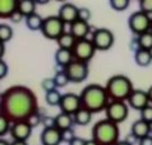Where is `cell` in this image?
<instances>
[{"mask_svg": "<svg viewBox=\"0 0 152 145\" xmlns=\"http://www.w3.org/2000/svg\"><path fill=\"white\" fill-rule=\"evenodd\" d=\"M40 109L37 97L31 88L15 84L8 87L0 97V116L10 123L27 121L29 116Z\"/></svg>", "mask_w": 152, "mask_h": 145, "instance_id": "cell-1", "label": "cell"}, {"mask_svg": "<svg viewBox=\"0 0 152 145\" xmlns=\"http://www.w3.org/2000/svg\"><path fill=\"white\" fill-rule=\"evenodd\" d=\"M79 97H81L82 107L91 112H99L101 109H105L110 102L106 88L97 83L87 84L79 93Z\"/></svg>", "mask_w": 152, "mask_h": 145, "instance_id": "cell-2", "label": "cell"}, {"mask_svg": "<svg viewBox=\"0 0 152 145\" xmlns=\"http://www.w3.org/2000/svg\"><path fill=\"white\" fill-rule=\"evenodd\" d=\"M119 126L109 118L99 120L92 126V139L100 145H115L119 141Z\"/></svg>", "mask_w": 152, "mask_h": 145, "instance_id": "cell-3", "label": "cell"}, {"mask_svg": "<svg viewBox=\"0 0 152 145\" xmlns=\"http://www.w3.org/2000/svg\"><path fill=\"white\" fill-rule=\"evenodd\" d=\"M105 88H106L110 99L115 101H126L134 89L132 80L124 74L111 75L107 79Z\"/></svg>", "mask_w": 152, "mask_h": 145, "instance_id": "cell-4", "label": "cell"}, {"mask_svg": "<svg viewBox=\"0 0 152 145\" xmlns=\"http://www.w3.org/2000/svg\"><path fill=\"white\" fill-rule=\"evenodd\" d=\"M64 25L65 23L63 22V19L58 14H51L44 18L41 32L45 37L50 38V40H58L65 32Z\"/></svg>", "mask_w": 152, "mask_h": 145, "instance_id": "cell-5", "label": "cell"}, {"mask_svg": "<svg viewBox=\"0 0 152 145\" xmlns=\"http://www.w3.org/2000/svg\"><path fill=\"white\" fill-rule=\"evenodd\" d=\"M151 22H152V18L150 17V14H147V13L142 10H136L130 13L128 18V27L136 36H139L142 33L150 31Z\"/></svg>", "mask_w": 152, "mask_h": 145, "instance_id": "cell-6", "label": "cell"}, {"mask_svg": "<svg viewBox=\"0 0 152 145\" xmlns=\"http://www.w3.org/2000/svg\"><path fill=\"white\" fill-rule=\"evenodd\" d=\"M129 112V104L125 101H115L110 99L107 103L106 108H105V113H106V118L114 121L115 123L123 122L126 117H128Z\"/></svg>", "mask_w": 152, "mask_h": 145, "instance_id": "cell-7", "label": "cell"}, {"mask_svg": "<svg viewBox=\"0 0 152 145\" xmlns=\"http://www.w3.org/2000/svg\"><path fill=\"white\" fill-rule=\"evenodd\" d=\"M72 51H73L74 60L88 62L94 57L96 52V47L91 38H81V40H77Z\"/></svg>", "mask_w": 152, "mask_h": 145, "instance_id": "cell-8", "label": "cell"}, {"mask_svg": "<svg viewBox=\"0 0 152 145\" xmlns=\"http://www.w3.org/2000/svg\"><path fill=\"white\" fill-rule=\"evenodd\" d=\"M63 70L65 71V74L69 78L70 82L79 83V82H83V80L88 76L90 67H88V62L79 61V60H73L65 67H63Z\"/></svg>", "mask_w": 152, "mask_h": 145, "instance_id": "cell-9", "label": "cell"}, {"mask_svg": "<svg viewBox=\"0 0 152 145\" xmlns=\"http://www.w3.org/2000/svg\"><path fill=\"white\" fill-rule=\"evenodd\" d=\"M92 42H94L96 50H101V51H105L107 49H110L113 44H114V33L113 31H110L109 28H97L94 31V35H92Z\"/></svg>", "mask_w": 152, "mask_h": 145, "instance_id": "cell-10", "label": "cell"}, {"mask_svg": "<svg viewBox=\"0 0 152 145\" xmlns=\"http://www.w3.org/2000/svg\"><path fill=\"white\" fill-rule=\"evenodd\" d=\"M59 107H60L61 112L74 115L79 108L82 107L81 97H79V94L73 93V92L65 93V94H63V97H61V101H60Z\"/></svg>", "mask_w": 152, "mask_h": 145, "instance_id": "cell-11", "label": "cell"}, {"mask_svg": "<svg viewBox=\"0 0 152 145\" xmlns=\"http://www.w3.org/2000/svg\"><path fill=\"white\" fill-rule=\"evenodd\" d=\"M128 104L134 109L141 111L146 107V106L150 104V98L147 94V91H143V89H133V92L130 93V96L128 97Z\"/></svg>", "mask_w": 152, "mask_h": 145, "instance_id": "cell-12", "label": "cell"}, {"mask_svg": "<svg viewBox=\"0 0 152 145\" xmlns=\"http://www.w3.org/2000/svg\"><path fill=\"white\" fill-rule=\"evenodd\" d=\"M32 134V127L29 126L27 121H19L12 123L10 127V135L13 140H22V141H27V139Z\"/></svg>", "mask_w": 152, "mask_h": 145, "instance_id": "cell-13", "label": "cell"}, {"mask_svg": "<svg viewBox=\"0 0 152 145\" xmlns=\"http://www.w3.org/2000/svg\"><path fill=\"white\" fill-rule=\"evenodd\" d=\"M42 145H59L63 141V131L58 127H48L42 129L40 135Z\"/></svg>", "mask_w": 152, "mask_h": 145, "instance_id": "cell-14", "label": "cell"}, {"mask_svg": "<svg viewBox=\"0 0 152 145\" xmlns=\"http://www.w3.org/2000/svg\"><path fill=\"white\" fill-rule=\"evenodd\" d=\"M79 8L74 3H63L58 10V15L63 19L64 23L72 24L74 20L78 19Z\"/></svg>", "mask_w": 152, "mask_h": 145, "instance_id": "cell-15", "label": "cell"}, {"mask_svg": "<svg viewBox=\"0 0 152 145\" xmlns=\"http://www.w3.org/2000/svg\"><path fill=\"white\" fill-rule=\"evenodd\" d=\"M150 133H151L150 123L146 122L145 120H142V118L136 120L132 123V126H130V134H132L137 140H141L142 138L148 136Z\"/></svg>", "mask_w": 152, "mask_h": 145, "instance_id": "cell-16", "label": "cell"}, {"mask_svg": "<svg viewBox=\"0 0 152 145\" xmlns=\"http://www.w3.org/2000/svg\"><path fill=\"white\" fill-rule=\"evenodd\" d=\"M70 25V33L73 35L77 40H81V38H87V35L90 33V29L92 28L88 22L82 19H77L74 20Z\"/></svg>", "mask_w": 152, "mask_h": 145, "instance_id": "cell-17", "label": "cell"}, {"mask_svg": "<svg viewBox=\"0 0 152 145\" xmlns=\"http://www.w3.org/2000/svg\"><path fill=\"white\" fill-rule=\"evenodd\" d=\"M18 10V0H1L0 1V17L9 18Z\"/></svg>", "mask_w": 152, "mask_h": 145, "instance_id": "cell-18", "label": "cell"}, {"mask_svg": "<svg viewBox=\"0 0 152 145\" xmlns=\"http://www.w3.org/2000/svg\"><path fill=\"white\" fill-rule=\"evenodd\" d=\"M73 123H75L73 115H69V113H65V112H59L55 116V125H56L58 129L61 130V131L72 129V125H73Z\"/></svg>", "mask_w": 152, "mask_h": 145, "instance_id": "cell-19", "label": "cell"}, {"mask_svg": "<svg viewBox=\"0 0 152 145\" xmlns=\"http://www.w3.org/2000/svg\"><path fill=\"white\" fill-rule=\"evenodd\" d=\"M73 60H74V56H73V51H72V50L60 49V47L56 50V52H55V61H56L58 65L65 67L68 64H70Z\"/></svg>", "mask_w": 152, "mask_h": 145, "instance_id": "cell-20", "label": "cell"}, {"mask_svg": "<svg viewBox=\"0 0 152 145\" xmlns=\"http://www.w3.org/2000/svg\"><path fill=\"white\" fill-rule=\"evenodd\" d=\"M134 60H136L137 65L139 66H147L150 65L152 61V55L150 52V50L146 49H138L136 52H134Z\"/></svg>", "mask_w": 152, "mask_h": 145, "instance_id": "cell-21", "label": "cell"}, {"mask_svg": "<svg viewBox=\"0 0 152 145\" xmlns=\"http://www.w3.org/2000/svg\"><path fill=\"white\" fill-rule=\"evenodd\" d=\"M58 45L60 49H66V50H73L75 42H77V38H75L73 35L69 32H64L63 35L60 36L56 40Z\"/></svg>", "mask_w": 152, "mask_h": 145, "instance_id": "cell-22", "label": "cell"}, {"mask_svg": "<svg viewBox=\"0 0 152 145\" xmlns=\"http://www.w3.org/2000/svg\"><path fill=\"white\" fill-rule=\"evenodd\" d=\"M36 1L33 0H19L18 1V12L24 18L36 13Z\"/></svg>", "mask_w": 152, "mask_h": 145, "instance_id": "cell-23", "label": "cell"}, {"mask_svg": "<svg viewBox=\"0 0 152 145\" xmlns=\"http://www.w3.org/2000/svg\"><path fill=\"white\" fill-rule=\"evenodd\" d=\"M26 20V25L28 29H31V31H37V29L42 28V23H44V18L39 14V13H33V14L28 15L24 18Z\"/></svg>", "mask_w": 152, "mask_h": 145, "instance_id": "cell-24", "label": "cell"}, {"mask_svg": "<svg viewBox=\"0 0 152 145\" xmlns=\"http://www.w3.org/2000/svg\"><path fill=\"white\" fill-rule=\"evenodd\" d=\"M73 117H74V122L77 123V125L84 126V125H87V123L91 121L92 112H91V111H88V109H86V108L81 107L77 111V112L73 115Z\"/></svg>", "mask_w": 152, "mask_h": 145, "instance_id": "cell-25", "label": "cell"}, {"mask_svg": "<svg viewBox=\"0 0 152 145\" xmlns=\"http://www.w3.org/2000/svg\"><path fill=\"white\" fill-rule=\"evenodd\" d=\"M61 97H63V94L58 89H54V91L45 93V101H46V103L50 106H59L60 104V101H61Z\"/></svg>", "mask_w": 152, "mask_h": 145, "instance_id": "cell-26", "label": "cell"}, {"mask_svg": "<svg viewBox=\"0 0 152 145\" xmlns=\"http://www.w3.org/2000/svg\"><path fill=\"white\" fill-rule=\"evenodd\" d=\"M12 37H13V28H12V25H9L8 23L0 24V40H1L3 44L10 41Z\"/></svg>", "mask_w": 152, "mask_h": 145, "instance_id": "cell-27", "label": "cell"}, {"mask_svg": "<svg viewBox=\"0 0 152 145\" xmlns=\"http://www.w3.org/2000/svg\"><path fill=\"white\" fill-rule=\"evenodd\" d=\"M138 42H139V46L142 49H146V50H150L152 49V31H147L145 33L138 36Z\"/></svg>", "mask_w": 152, "mask_h": 145, "instance_id": "cell-28", "label": "cell"}, {"mask_svg": "<svg viewBox=\"0 0 152 145\" xmlns=\"http://www.w3.org/2000/svg\"><path fill=\"white\" fill-rule=\"evenodd\" d=\"M53 78H54V82H55L56 87H59V88L65 87V85L70 82L69 78L66 76V74H65V71H64V70L56 71V72H55V75H54Z\"/></svg>", "mask_w": 152, "mask_h": 145, "instance_id": "cell-29", "label": "cell"}, {"mask_svg": "<svg viewBox=\"0 0 152 145\" xmlns=\"http://www.w3.org/2000/svg\"><path fill=\"white\" fill-rule=\"evenodd\" d=\"M129 5V0H110V7L115 10H124Z\"/></svg>", "mask_w": 152, "mask_h": 145, "instance_id": "cell-30", "label": "cell"}, {"mask_svg": "<svg viewBox=\"0 0 152 145\" xmlns=\"http://www.w3.org/2000/svg\"><path fill=\"white\" fill-rule=\"evenodd\" d=\"M41 87L46 93V92L56 89V84L54 82V78H45V79H42V82H41Z\"/></svg>", "mask_w": 152, "mask_h": 145, "instance_id": "cell-31", "label": "cell"}, {"mask_svg": "<svg viewBox=\"0 0 152 145\" xmlns=\"http://www.w3.org/2000/svg\"><path fill=\"white\" fill-rule=\"evenodd\" d=\"M10 127H12V123L9 120H7L5 117L0 116V135L4 136L8 131L10 133Z\"/></svg>", "mask_w": 152, "mask_h": 145, "instance_id": "cell-32", "label": "cell"}, {"mask_svg": "<svg viewBox=\"0 0 152 145\" xmlns=\"http://www.w3.org/2000/svg\"><path fill=\"white\" fill-rule=\"evenodd\" d=\"M39 111H40V109H39ZM39 111H37L36 113H33L32 116H29L28 120H27V122L29 123V126H31L32 129H33V127H36L37 125H39V123L42 122V117H44V116H42L41 112H39Z\"/></svg>", "mask_w": 152, "mask_h": 145, "instance_id": "cell-33", "label": "cell"}, {"mask_svg": "<svg viewBox=\"0 0 152 145\" xmlns=\"http://www.w3.org/2000/svg\"><path fill=\"white\" fill-rule=\"evenodd\" d=\"M141 118L148 123L152 122V104L151 103L148 106H146L143 109H141Z\"/></svg>", "mask_w": 152, "mask_h": 145, "instance_id": "cell-34", "label": "cell"}, {"mask_svg": "<svg viewBox=\"0 0 152 145\" xmlns=\"http://www.w3.org/2000/svg\"><path fill=\"white\" fill-rule=\"evenodd\" d=\"M139 10L152 14V0H139Z\"/></svg>", "mask_w": 152, "mask_h": 145, "instance_id": "cell-35", "label": "cell"}, {"mask_svg": "<svg viewBox=\"0 0 152 145\" xmlns=\"http://www.w3.org/2000/svg\"><path fill=\"white\" fill-rule=\"evenodd\" d=\"M91 18V10L86 7H82L79 8V12H78V19H82V20H86L88 22Z\"/></svg>", "mask_w": 152, "mask_h": 145, "instance_id": "cell-36", "label": "cell"}, {"mask_svg": "<svg viewBox=\"0 0 152 145\" xmlns=\"http://www.w3.org/2000/svg\"><path fill=\"white\" fill-rule=\"evenodd\" d=\"M42 125H44V129H48V127H56L55 125V117L53 116H48V115H45L44 117H42Z\"/></svg>", "mask_w": 152, "mask_h": 145, "instance_id": "cell-37", "label": "cell"}, {"mask_svg": "<svg viewBox=\"0 0 152 145\" xmlns=\"http://www.w3.org/2000/svg\"><path fill=\"white\" fill-rule=\"evenodd\" d=\"M74 138H75V135H74L73 129H68V130H64V131H63V141L70 143Z\"/></svg>", "mask_w": 152, "mask_h": 145, "instance_id": "cell-38", "label": "cell"}, {"mask_svg": "<svg viewBox=\"0 0 152 145\" xmlns=\"http://www.w3.org/2000/svg\"><path fill=\"white\" fill-rule=\"evenodd\" d=\"M7 74H8V65H7V62L1 59V60H0V76L4 78Z\"/></svg>", "mask_w": 152, "mask_h": 145, "instance_id": "cell-39", "label": "cell"}, {"mask_svg": "<svg viewBox=\"0 0 152 145\" xmlns=\"http://www.w3.org/2000/svg\"><path fill=\"white\" fill-rule=\"evenodd\" d=\"M129 47H130V50H132V51H134V52H136L138 49H141V46H139V42H138V36H136L132 41H130Z\"/></svg>", "mask_w": 152, "mask_h": 145, "instance_id": "cell-40", "label": "cell"}, {"mask_svg": "<svg viewBox=\"0 0 152 145\" xmlns=\"http://www.w3.org/2000/svg\"><path fill=\"white\" fill-rule=\"evenodd\" d=\"M69 145H86V139L79 138V136H75V138L72 140L70 143H68Z\"/></svg>", "mask_w": 152, "mask_h": 145, "instance_id": "cell-41", "label": "cell"}, {"mask_svg": "<svg viewBox=\"0 0 152 145\" xmlns=\"http://www.w3.org/2000/svg\"><path fill=\"white\" fill-rule=\"evenodd\" d=\"M138 145H152V136L148 135L146 138H142L141 140H138Z\"/></svg>", "mask_w": 152, "mask_h": 145, "instance_id": "cell-42", "label": "cell"}, {"mask_svg": "<svg viewBox=\"0 0 152 145\" xmlns=\"http://www.w3.org/2000/svg\"><path fill=\"white\" fill-rule=\"evenodd\" d=\"M22 17H23V15H22V14H20V13H19L18 10H17V12L14 13V14H13V15H12V17H10V19H12V20H13V22H15V23H17V22H19V20H20V19H22Z\"/></svg>", "mask_w": 152, "mask_h": 145, "instance_id": "cell-43", "label": "cell"}, {"mask_svg": "<svg viewBox=\"0 0 152 145\" xmlns=\"http://www.w3.org/2000/svg\"><path fill=\"white\" fill-rule=\"evenodd\" d=\"M12 145H28L27 141H22V140H13Z\"/></svg>", "mask_w": 152, "mask_h": 145, "instance_id": "cell-44", "label": "cell"}, {"mask_svg": "<svg viewBox=\"0 0 152 145\" xmlns=\"http://www.w3.org/2000/svg\"><path fill=\"white\" fill-rule=\"evenodd\" d=\"M86 145H100L95 139H88L86 140Z\"/></svg>", "mask_w": 152, "mask_h": 145, "instance_id": "cell-45", "label": "cell"}, {"mask_svg": "<svg viewBox=\"0 0 152 145\" xmlns=\"http://www.w3.org/2000/svg\"><path fill=\"white\" fill-rule=\"evenodd\" d=\"M115 145H133L130 141H128V140H119Z\"/></svg>", "mask_w": 152, "mask_h": 145, "instance_id": "cell-46", "label": "cell"}, {"mask_svg": "<svg viewBox=\"0 0 152 145\" xmlns=\"http://www.w3.org/2000/svg\"><path fill=\"white\" fill-rule=\"evenodd\" d=\"M147 94H148V98H150V102H151V103H152V85H151V87H150L148 89H147Z\"/></svg>", "mask_w": 152, "mask_h": 145, "instance_id": "cell-47", "label": "cell"}, {"mask_svg": "<svg viewBox=\"0 0 152 145\" xmlns=\"http://www.w3.org/2000/svg\"><path fill=\"white\" fill-rule=\"evenodd\" d=\"M0 145H12V143H9L7 139H4V138H3L1 140H0Z\"/></svg>", "mask_w": 152, "mask_h": 145, "instance_id": "cell-48", "label": "cell"}, {"mask_svg": "<svg viewBox=\"0 0 152 145\" xmlns=\"http://www.w3.org/2000/svg\"><path fill=\"white\" fill-rule=\"evenodd\" d=\"M4 51H5V44H3V42H1V51H0V56H1V59H3Z\"/></svg>", "mask_w": 152, "mask_h": 145, "instance_id": "cell-49", "label": "cell"}, {"mask_svg": "<svg viewBox=\"0 0 152 145\" xmlns=\"http://www.w3.org/2000/svg\"><path fill=\"white\" fill-rule=\"evenodd\" d=\"M150 127H151V133H152V122L150 123Z\"/></svg>", "mask_w": 152, "mask_h": 145, "instance_id": "cell-50", "label": "cell"}, {"mask_svg": "<svg viewBox=\"0 0 152 145\" xmlns=\"http://www.w3.org/2000/svg\"><path fill=\"white\" fill-rule=\"evenodd\" d=\"M150 52H151V55H152V49H150Z\"/></svg>", "mask_w": 152, "mask_h": 145, "instance_id": "cell-51", "label": "cell"}, {"mask_svg": "<svg viewBox=\"0 0 152 145\" xmlns=\"http://www.w3.org/2000/svg\"><path fill=\"white\" fill-rule=\"evenodd\" d=\"M151 31H152V22H151Z\"/></svg>", "mask_w": 152, "mask_h": 145, "instance_id": "cell-52", "label": "cell"}]
</instances>
